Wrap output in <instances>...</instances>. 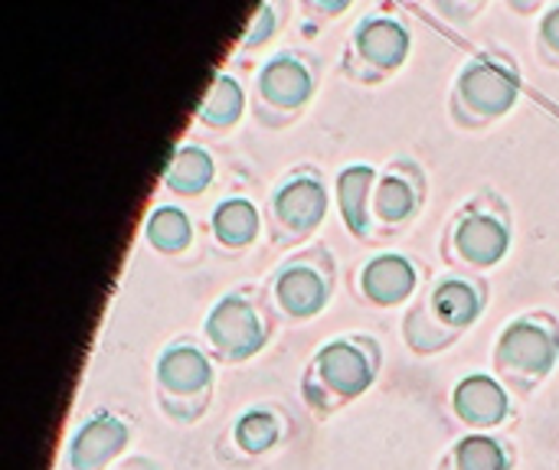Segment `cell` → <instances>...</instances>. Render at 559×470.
I'll use <instances>...</instances> for the list:
<instances>
[{
	"mask_svg": "<svg viewBox=\"0 0 559 470\" xmlns=\"http://www.w3.org/2000/svg\"><path fill=\"white\" fill-rule=\"evenodd\" d=\"M488 281L472 272L432 278L403 314V340L416 357H436L459 344L488 308Z\"/></svg>",
	"mask_w": 559,
	"mask_h": 470,
	"instance_id": "cell-1",
	"label": "cell"
},
{
	"mask_svg": "<svg viewBox=\"0 0 559 470\" xmlns=\"http://www.w3.org/2000/svg\"><path fill=\"white\" fill-rule=\"evenodd\" d=\"M383 366V350L370 334H344L321 344L305 373H301V399L318 419H331L364 393L373 389Z\"/></svg>",
	"mask_w": 559,
	"mask_h": 470,
	"instance_id": "cell-2",
	"label": "cell"
},
{
	"mask_svg": "<svg viewBox=\"0 0 559 470\" xmlns=\"http://www.w3.org/2000/svg\"><path fill=\"white\" fill-rule=\"evenodd\" d=\"M524 72L508 46H485L465 59L449 92V115L462 131H485L521 98Z\"/></svg>",
	"mask_w": 559,
	"mask_h": 470,
	"instance_id": "cell-3",
	"label": "cell"
},
{
	"mask_svg": "<svg viewBox=\"0 0 559 470\" xmlns=\"http://www.w3.org/2000/svg\"><path fill=\"white\" fill-rule=\"evenodd\" d=\"M511 239L514 219L508 200L498 190H481L465 200L445 222L439 255L452 265V272L481 275L508 258Z\"/></svg>",
	"mask_w": 559,
	"mask_h": 470,
	"instance_id": "cell-4",
	"label": "cell"
},
{
	"mask_svg": "<svg viewBox=\"0 0 559 470\" xmlns=\"http://www.w3.org/2000/svg\"><path fill=\"white\" fill-rule=\"evenodd\" d=\"M324 65L311 49L282 46L262 59L249 88V108L255 124L265 131H282L295 124L321 88Z\"/></svg>",
	"mask_w": 559,
	"mask_h": 470,
	"instance_id": "cell-5",
	"label": "cell"
},
{
	"mask_svg": "<svg viewBox=\"0 0 559 470\" xmlns=\"http://www.w3.org/2000/svg\"><path fill=\"white\" fill-rule=\"evenodd\" d=\"M216 360L197 337H174L154 363V399L174 425H197L216 393Z\"/></svg>",
	"mask_w": 559,
	"mask_h": 470,
	"instance_id": "cell-6",
	"label": "cell"
},
{
	"mask_svg": "<svg viewBox=\"0 0 559 470\" xmlns=\"http://www.w3.org/2000/svg\"><path fill=\"white\" fill-rule=\"evenodd\" d=\"M275 330V314L259 285H239L216 298L203 321V344L219 366H242L259 357Z\"/></svg>",
	"mask_w": 559,
	"mask_h": 470,
	"instance_id": "cell-7",
	"label": "cell"
},
{
	"mask_svg": "<svg viewBox=\"0 0 559 470\" xmlns=\"http://www.w3.org/2000/svg\"><path fill=\"white\" fill-rule=\"evenodd\" d=\"M498 379L518 393L534 396L559 363V321L550 311H524L511 317L491 350Z\"/></svg>",
	"mask_w": 559,
	"mask_h": 470,
	"instance_id": "cell-8",
	"label": "cell"
},
{
	"mask_svg": "<svg viewBox=\"0 0 559 470\" xmlns=\"http://www.w3.org/2000/svg\"><path fill=\"white\" fill-rule=\"evenodd\" d=\"M337 288V262L324 242L305 245L275 265L269 281L262 285L275 321L305 324L324 314Z\"/></svg>",
	"mask_w": 559,
	"mask_h": 470,
	"instance_id": "cell-9",
	"label": "cell"
},
{
	"mask_svg": "<svg viewBox=\"0 0 559 470\" xmlns=\"http://www.w3.org/2000/svg\"><path fill=\"white\" fill-rule=\"evenodd\" d=\"M413 52V29L393 7L367 10L344 39L341 72L357 85H380L393 79Z\"/></svg>",
	"mask_w": 559,
	"mask_h": 470,
	"instance_id": "cell-10",
	"label": "cell"
},
{
	"mask_svg": "<svg viewBox=\"0 0 559 470\" xmlns=\"http://www.w3.org/2000/svg\"><path fill=\"white\" fill-rule=\"evenodd\" d=\"M331 209L324 170L314 164L292 167L265 200V232L272 249H295L308 242Z\"/></svg>",
	"mask_w": 559,
	"mask_h": 470,
	"instance_id": "cell-11",
	"label": "cell"
},
{
	"mask_svg": "<svg viewBox=\"0 0 559 470\" xmlns=\"http://www.w3.org/2000/svg\"><path fill=\"white\" fill-rule=\"evenodd\" d=\"M429 180L416 157L400 154L380 167L373 186V242L403 236L426 209Z\"/></svg>",
	"mask_w": 559,
	"mask_h": 470,
	"instance_id": "cell-12",
	"label": "cell"
},
{
	"mask_svg": "<svg viewBox=\"0 0 559 470\" xmlns=\"http://www.w3.org/2000/svg\"><path fill=\"white\" fill-rule=\"evenodd\" d=\"M288 429H292V415L285 406L255 402L229 422V429L216 442V455L219 461L236 465V468L262 461L285 442Z\"/></svg>",
	"mask_w": 559,
	"mask_h": 470,
	"instance_id": "cell-13",
	"label": "cell"
},
{
	"mask_svg": "<svg viewBox=\"0 0 559 470\" xmlns=\"http://www.w3.org/2000/svg\"><path fill=\"white\" fill-rule=\"evenodd\" d=\"M423 288V265L403 252H380L354 275V298L377 311L403 308L406 301H416Z\"/></svg>",
	"mask_w": 559,
	"mask_h": 470,
	"instance_id": "cell-14",
	"label": "cell"
},
{
	"mask_svg": "<svg viewBox=\"0 0 559 470\" xmlns=\"http://www.w3.org/2000/svg\"><path fill=\"white\" fill-rule=\"evenodd\" d=\"M134 438V422L111 409H95L72 432L66 448L69 470H111Z\"/></svg>",
	"mask_w": 559,
	"mask_h": 470,
	"instance_id": "cell-15",
	"label": "cell"
},
{
	"mask_svg": "<svg viewBox=\"0 0 559 470\" xmlns=\"http://www.w3.org/2000/svg\"><path fill=\"white\" fill-rule=\"evenodd\" d=\"M449 409L468 432H495L511 422V389L491 373H468L452 386Z\"/></svg>",
	"mask_w": 559,
	"mask_h": 470,
	"instance_id": "cell-16",
	"label": "cell"
},
{
	"mask_svg": "<svg viewBox=\"0 0 559 470\" xmlns=\"http://www.w3.org/2000/svg\"><path fill=\"white\" fill-rule=\"evenodd\" d=\"M380 167L373 164H347L334 180V196L347 232L357 242H373V186Z\"/></svg>",
	"mask_w": 559,
	"mask_h": 470,
	"instance_id": "cell-17",
	"label": "cell"
},
{
	"mask_svg": "<svg viewBox=\"0 0 559 470\" xmlns=\"http://www.w3.org/2000/svg\"><path fill=\"white\" fill-rule=\"evenodd\" d=\"M210 236H213L219 252L242 255L262 236V213H259V206L249 196H242V193L223 196L213 206V213H210Z\"/></svg>",
	"mask_w": 559,
	"mask_h": 470,
	"instance_id": "cell-18",
	"label": "cell"
},
{
	"mask_svg": "<svg viewBox=\"0 0 559 470\" xmlns=\"http://www.w3.org/2000/svg\"><path fill=\"white\" fill-rule=\"evenodd\" d=\"M213 180H216V157L193 141H183L170 150V160L160 177L164 190L183 200L203 196L213 186Z\"/></svg>",
	"mask_w": 559,
	"mask_h": 470,
	"instance_id": "cell-19",
	"label": "cell"
},
{
	"mask_svg": "<svg viewBox=\"0 0 559 470\" xmlns=\"http://www.w3.org/2000/svg\"><path fill=\"white\" fill-rule=\"evenodd\" d=\"M246 108H249V88L242 85L239 75L223 69L213 79V85L206 88L203 101L197 105L193 121L200 128H206L210 134H226V131H233L242 121Z\"/></svg>",
	"mask_w": 559,
	"mask_h": 470,
	"instance_id": "cell-20",
	"label": "cell"
},
{
	"mask_svg": "<svg viewBox=\"0 0 559 470\" xmlns=\"http://www.w3.org/2000/svg\"><path fill=\"white\" fill-rule=\"evenodd\" d=\"M514 445L491 432H468L459 438L442 458L436 470H514Z\"/></svg>",
	"mask_w": 559,
	"mask_h": 470,
	"instance_id": "cell-21",
	"label": "cell"
},
{
	"mask_svg": "<svg viewBox=\"0 0 559 470\" xmlns=\"http://www.w3.org/2000/svg\"><path fill=\"white\" fill-rule=\"evenodd\" d=\"M144 239L157 255L180 258L193 245V219L187 209H180L174 203H157L144 222Z\"/></svg>",
	"mask_w": 559,
	"mask_h": 470,
	"instance_id": "cell-22",
	"label": "cell"
},
{
	"mask_svg": "<svg viewBox=\"0 0 559 470\" xmlns=\"http://www.w3.org/2000/svg\"><path fill=\"white\" fill-rule=\"evenodd\" d=\"M288 16H292V7L285 0H265V3H259L255 13H252V20H249V26L242 29V36L233 46V59L246 62L249 56H255L265 46H272V39L282 33V26H285Z\"/></svg>",
	"mask_w": 559,
	"mask_h": 470,
	"instance_id": "cell-23",
	"label": "cell"
},
{
	"mask_svg": "<svg viewBox=\"0 0 559 470\" xmlns=\"http://www.w3.org/2000/svg\"><path fill=\"white\" fill-rule=\"evenodd\" d=\"M537 59L547 69H559V0L544 7V16L537 23Z\"/></svg>",
	"mask_w": 559,
	"mask_h": 470,
	"instance_id": "cell-24",
	"label": "cell"
},
{
	"mask_svg": "<svg viewBox=\"0 0 559 470\" xmlns=\"http://www.w3.org/2000/svg\"><path fill=\"white\" fill-rule=\"evenodd\" d=\"M308 13H321V16H337L344 10H350V0H334V3H321V0H308L305 3Z\"/></svg>",
	"mask_w": 559,
	"mask_h": 470,
	"instance_id": "cell-25",
	"label": "cell"
},
{
	"mask_svg": "<svg viewBox=\"0 0 559 470\" xmlns=\"http://www.w3.org/2000/svg\"><path fill=\"white\" fill-rule=\"evenodd\" d=\"M111 470H160V465H157V461H151V458H128V461L115 465Z\"/></svg>",
	"mask_w": 559,
	"mask_h": 470,
	"instance_id": "cell-26",
	"label": "cell"
}]
</instances>
